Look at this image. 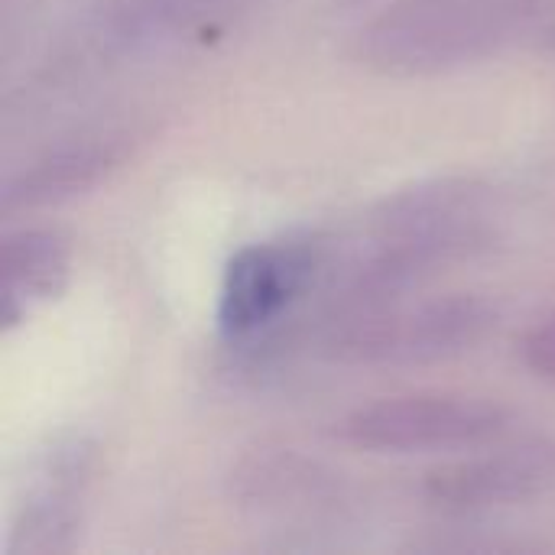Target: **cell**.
I'll return each instance as SVG.
<instances>
[{
	"label": "cell",
	"mask_w": 555,
	"mask_h": 555,
	"mask_svg": "<svg viewBox=\"0 0 555 555\" xmlns=\"http://www.w3.org/2000/svg\"><path fill=\"white\" fill-rule=\"evenodd\" d=\"M540 0H400L354 36V55L380 75H439L481 62L533 26Z\"/></svg>",
	"instance_id": "1"
},
{
	"label": "cell",
	"mask_w": 555,
	"mask_h": 555,
	"mask_svg": "<svg viewBox=\"0 0 555 555\" xmlns=\"http://www.w3.org/2000/svg\"><path fill=\"white\" fill-rule=\"evenodd\" d=\"M498 328V309L481 296H442L348 322L328 354L354 367H420L475 351Z\"/></svg>",
	"instance_id": "2"
},
{
	"label": "cell",
	"mask_w": 555,
	"mask_h": 555,
	"mask_svg": "<svg viewBox=\"0 0 555 555\" xmlns=\"http://www.w3.org/2000/svg\"><path fill=\"white\" fill-rule=\"evenodd\" d=\"M511 413L485 397L465 393H413L393 397L348 413L338 436L364 452L413 455V452H459L501 439Z\"/></svg>",
	"instance_id": "3"
},
{
	"label": "cell",
	"mask_w": 555,
	"mask_h": 555,
	"mask_svg": "<svg viewBox=\"0 0 555 555\" xmlns=\"http://www.w3.org/2000/svg\"><path fill=\"white\" fill-rule=\"evenodd\" d=\"M555 491V439L504 446L429 472L426 498L439 507L481 511L524 504Z\"/></svg>",
	"instance_id": "4"
},
{
	"label": "cell",
	"mask_w": 555,
	"mask_h": 555,
	"mask_svg": "<svg viewBox=\"0 0 555 555\" xmlns=\"http://www.w3.org/2000/svg\"><path fill=\"white\" fill-rule=\"evenodd\" d=\"M312 280V254L296 244L244 247L224 270L221 332L231 338L254 335L273 322Z\"/></svg>",
	"instance_id": "5"
},
{
	"label": "cell",
	"mask_w": 555,
	"mask_h": 555,
	"mask_svg": "<svg viewBox=\"0 0 555 555\" xmlns=\"http://www.w3.org/2000/svg\"><path fill=\"white\" fill-rule=\"evenodd\" d=\"M72 250L65 237L46 228H23L3 237L0 273H3V309L7 328L20 325L29 312L55 299L68 283Z\"/></svg>",
	"instance_id": "6"
},
{
	"label": "cell",
	"mask_w": 555,
	"mask_h": 555,
	"mask_svg": "<svg viewBox=\"0 0 555 555\" xmlns=\"http://www.w3.org/2000/svg\"><path fill=\"white\" fill-rule=\"evenodd\" d=\"M120 163V146L114 140H81L46 153L29 163L3 185V208H39L55 205L85 189L98 185Z\"/></svg>",
	"instance_id": "7"
},
{
	"label": "cell",
	"mask_w": 555,
	"mask_h": 555,
	"mask_svg": "<svg viewBox=\"0 0 555 555\" xmlns=\"http://www.w3.org/2000/svg\"><path fill=\"white\" fill-rule=\"evenodd\" d=\"M524 361L537 377L555 384V312L537 322L524 338Z\"/></svg>",
	"instance_id": "8"
}]
</instances>
